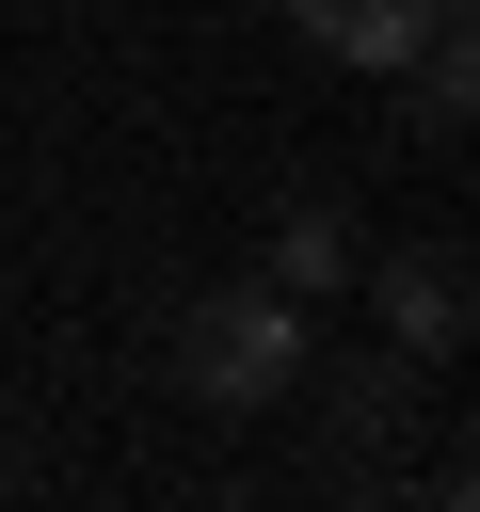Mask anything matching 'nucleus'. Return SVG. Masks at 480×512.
Segmentation results:
<instances>
[{
	"mask_svg": "<svg viewBox=\"0 0 480 512\" xmlns=\"http://www.w3.org/2000/svg\"><path fill=\"white\" fill-rule=\"evenodd\" d=\"M176 384H192L208 416H272V400H304V304H288L272 272H224V288L176 320Z\"/></svg>",
	"mask_w": 480,
	"mask_h": 512,
	"instance_id": "1",
	"label": "nucleus"
},
{
	"mask_svg": "<svg viewBox=\"0 0 480 512\" xmlns=\"http://www.w3.org/2000/svg\"><path fill=\"white\" fill-rule=\"evenodd\" d=\"M352 288H384V336H400V368H448V352H464V320H480V288H464V240L352 256Z\"/></svg>",
	"mask_w": 480,
	"mask_h": 512,
	"instance_id": "2",
	"label": "nucleus"
},
{
	"mask_svg": "<svg viewBox=\"0 0 480 512\" xmlns=\"http://www.w3.org/2000/svg\"><path fill=\"white\" fill-rule=\"evenodd\" d=\"M352 256H368V224H352L336 192H288V208H272V256H256V272H272L288 304H336V288H352Z\"/></svg>",
	"mask_w": 480,
	"mask_h": 512,
	"instance_id": "3",
	"label": "nucleus"
},
{
	"mask_svg": "<svg viewBox=\"0 0 480 512\" xmlns=\"http://www.w3.org/2000/svg\"><path fill=\"white\" fill-rule=\"evenodd\" d=\"M432 16H464V0H304V32H320L336 64H368V80H400V64L432 48Z\"/></svg>",
	"mask_w": 480,
	"mask_h": 512,
	"instance_id": "4",
	"label": "nucleus"
},
{
	"mask_svg": "<svg viewBox=\"0 0 480 512\" xmlns=\"http://www.w3.org/2000/svg\"><path fill=\"white\" fill-rule=\"evenodd\" d=\"M400 80H416V144H464V128H480V32H464V16H432V48H416Z\"/></svg>",
	"mask_w": 480,
	"mask_h": 512,
	"instance_id": "5",
	"label": "nucleus"
},
{
	"mask_svg": "<svg viewBox=\"0 0 480 512\" xmlns=\"http://www.w3.org/2000/svg\"><path fill=\"white\" fill-rule=\"evenodd\" d=\"M400 416H416V368H400V352H368V368H336V432H352V448H368V432L400 448Z\"/></svg>",
	"mask_w": 480,
	"mask_h": 512,
	"instance_id": "6",
	"label": "nucleus"
},
{
	"mask_svg": "<svg viewBox=\"0 0 480 512\" xmlns=\"http://www.w3.org/2000/svg\"><path fill=\"white\" fill-rule=\"evenodd\" d=\"M256 16H304V0H256Z\"/></svg>",
	"mask_w": 480,
	"mask_h": 512,
	"instance_id": "7",
	"label": "nucleus"
}]
</instances>
